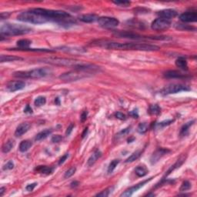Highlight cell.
<instances>
[{
    "instance_id": "cell-1",
    "label": "cell",
    "mask_w": 197,
    "mask_h": 197,
    "mask_svg": "<svg viewBox=\"0 0 197 197\" xmlns=\"http://www.w3.org/2000/svg\"><path fill=\"white\" fill-rule=\"evenodd\" d=\"M94 45L102 46L108 49H114V50H137L146 51V52H153L157 51L159 47L156 45L146 44V43H116V42L109 41H98Z\"/></svg>"
},
{
    "instance_id": "cell-15",
    "label": "cell",
    "mask_w": 197,
    "mask_h": 197,
    "mask_svg": "<svg viewBox=\"0 0 197 197\" xmlns=\"http://www.w3.org/2000/svg\"><path fill=\"white\" fill-rule=\"evenodd\" d=\"M179 20L182 22H195L197 20V13L195 11L191 12H186L181 14L179 16Z\"/></svg>"
},
{
    "instance_id": "cell-10",
    "label": "cell",
    "mask_w": 197,
    "mask_h": 197,
    "mask_svg": "<svg viewBox=\"0 0 197 197\" xmlns=\"http://www.w3.org/2000/svg\"><path fill=\"white\" fill-rule=\"evenodd\" d=\"M171 26L170 20H165V19L157 18L152 22L151 28L155 31H164L168 29Z\"/></svg>"
},
{
    "instance_id": "cell-11",
    "label": "cell",
    "mask_w": 197,
    "mask_h": 197,
    "mask_svg": "<svg viewBox=\"0 0 197 197\" xmlns=\"http://www.w3.org/2000/svg\"><path fill=\"white\" fill-rule=\"evenodd\" d=\"M97 22L100 26L104 28H113V27H116L119 24V21L117 19L110 16L99 17Z\"/></svg>"
},
{
    "instance_id": "cell-17",
    "label": "cell",
    "mask_w": 197,
    "mask_h": 197,
    "mask_svg": "<svg viewBox=\"0 0 197 197\" xmlns=\"http://www.w3.org/2000/svg\"><path fill=\"white\" fill-rule=\"evenodd\" d=\"M164 76L167 79H186L188 76L185 74H182L181 72L177 71V70H169L164 73Z\"/></svg>"
},
{
    "instance_id": "cell-6",
    "label": "cell",
    "mask_w": 197,
    "mask_h": 197,
    "mask_svg": "<svg viewBox=\"0 0 197 197\" xmlns=\"http://www.w3.org/2000/svg\"><path fill=\"white\" fill-rule=\"evenodd\" d=\"M17 20L21 22H29V23L32 24H43L47 22V19L45 17L42 16L38 15V14L35 13V12H32V11H27V12H21L17 16Z\"/></svg>"
},
{
    "instance_id": "cell-5",
    "label": "cell",
    "mask_w": 197,
    "mask_h": 197,
    "mask_svg": "<svg viewBox=\"0 0 197 197\" xmlns=\"http://www.w3.org/2000/svg\"><path fill=\"white\" fill-rule=\"evenodd\" d=\"M39 61L44 63L50 64V65H56V66H65L73 68L75 69L78 64L81 61L76 60L73 59H67V58H59V57H49V58H43L41 59Z\"/></svg>"
},
{
    "instance_id": "cell-9",
    "label": "cell",
    "mask_w": 197,
    "mask_h": 197,
    "mask_svg": "<svg viewBox=\"0 0 197 197\" xmlns=\"http://www.w3.org/2000/svg\"><path fill=\"white\" fill-rule=\"evenodd\" d=\"M190 88L183 84H170L163 88L161 91V93L163 95H169V94H175L178 92H183V91H190Z\"/></svg>"
},
{
    "instance_id": "cell-22",
    "label": "cell",
    "mask_w": 197,
    "mask_h": 197,
    "mask_svg": "<svg viewBox=\"0 0 197 197\" xmlns=\"http://www.w3.org/2000/svg\"><path fill=\"white\" fill-rule=\"evenodd\" d=\"M35 170L37 172H39V173L44 174V175H50L53 172V168L50 167V166H39L36 167Z\"/></svg>"
},
{
    "instance_id": "cell-21",
    "label": "cell",
    "mask_w": 197,
    "mask_h": 197,
    "mask_svg": "<svg viewBox=\"0 0 197 197\" xmlns=\"http://www.w3.org/2000/svg\"><path fill=\"white\" fill-rule=\"evenodd\" d=\"M23 59L22 57L16 56H10V55H1L0 56V62H15V61H22Z\"/></svg>"
},
{
    "instance_id": "cell-37",
    "label": "cell",
    "mask_w": 197,
    "mask_h": 197,
    "mask_svg": "<svg viewBox=\"0 0 197 197\" xmlns=\"http://www.w3.org/2000/svg\"><path fill=\"white\" fill-rule=\"evenodd\" d=\"M190 188H191V183H190L189 181L186 180L182 183V185H181V187H180V190H180L181 192H184V191H187V190H190Z\"/></svg>"
},
{
    "instance_id": "cell-13",
    "label": "cell",
    "mask_w": 197,
    "mask_h": 197,
    "mask_svg": "<svg viewBox=\"0 0 197 197\" xmlns=\"http://www.w3.org/2000/svg\"><path fill=\"white\" fill-rule=\"evenodd\" d=\"M25 87V83L23 81H10L6 85V89L9 92H16V91H20L23 89Z\"/></svg>"
},
{
    "instance_id": "cell-33",
    "label": "cell",
    "mask_w": 197,
    "mask_h": 197,
    "mask_svg": "<svg viewBox=\"0 0 197 197\" xmlns=\"http://www.w3.org/2000/svg\"><path fill=\"white\" fill-rule=\"evenodd\" d=\"M120 160L119 159H114L110 163V166L108 167V172L109 173H112L113 171L115 170V169L116 168V166H118Z\"/></svg>"
},
{
    "instance_id": "cell-20",
    "label": "cell",
    "mask_w": 197,
    "mask_h": 197,
    "mask_svg": "<svg viewBox=\"0 0 197 197\" xmlns=\"http://www.w3.org/2000/svg\"><path fill=\"white\" fill-rule=\"evenodd\" d=\"M101 156H102V153L100 152V150H96L95 151H94V153L91 155L90 157L89 158V159H88L87 165L89 166H93V165L96 163L97 160L101 157Z\"/></svg>"
},
{
    "instance_id": "cell-46",
    "label": "cell",
    "mask_w": 197,
    "mask_h": 197,
    "mask_svg": "<svg viewBox=\"0 0 197 197\" xmlns=\"http://www.w3.org/2000/svg\"><path fill=\"white\" fill-rule=\"evenodd\" d=\"M68 157H69V153H65V155H63V156L60 158V159H59V165H62V163H65V161L67 159V158Z\"/></svg>"
},
{
    "instance_id": "cell-39",
    "label": "cell",
    "mask_w": 197,
    "mask_h": 197,
    "mask_svg": "<svg viewBox=\"0 0 197 197\" xmlns=\"http://www.w3.org/2000/svg\"><path fill=\"white\" fill-rule=\"evenodd\" d=\"M177 28L179 29H181V30H192V29H195L194 27L189 26V25H183V24H178Z\"/></svg>"
},
{
    "instance_id": "cell-14",
    "label": "cell",
    "mask_w": 197,
    "mask_h": 197,
    "mask_svg": "<svg viewBox=\"0 0 197 197\" xmlns=\"http://www.w3.org/2000/svg\"><path fill=\"white\" fill-rule=\"evenodd\" d=\"M152 179H153V177L150 178V179H146V180L142 181V182H139V183L137 184V185H135V186H131L130 188H129L128 190H126V191L124 192V193H122L121 196H131L134 193H136L137 190H139V189L142 188V187L144 185H146L147 182H149L150 180H152Z\"/></svg>"
},
{
    "instance_id": "cell-42",
    "label": "cell",
    "mask_w": 197,
    "mask_h": 197,
    "mask_svg": "<svg viewBox=\"0 0 197 197\" xmlns=\"http://www.w3.org/2000/svg\"><path fill=\"white\" fill-rule=\"evenodd\" d=\"M37 185V182H33V183L32 184H29V185H27L26 187H25V190L29 192H32L35 188H36V186Z\"/></svg>"
},
{
    "instance_id": "cell-23",
    "label": "cell",
    "mask_w": 197,
    "mask_h": 197,
    "mask_svg": "<svg viewBox=\"0 0 197 197\" xmlns=\"http://www.w3.org/2000/svg\"><path fill=\"white\" fill-rule=\"evenodd\" d=\"M15 146V142L12 139H9L6 141L4 144H3L2 147V151L3 153H8L12 150V148Z\"/></svg>"
},
{
    "instance_id": "cell-28",
    "label": "cell",
    "mask_w": 197,
    "mask_h": 197,
    "mask_svg": "<svg viewBox=\"0 0 197 197\" xmlns=\"http://www.w3.org/2000/svg\"><path fill=\"white\" fill-rule=\"evenodd\" d=\"M193 123H194V121H190L182 126L180 129V133H179L180 137H185L189 133V129L190 128V126H193Z\"/></svg>"
},
{
    "instance_id": "cell-31",
    "label": "cell",
    "mask_w": 197,
    "mask_h": 197,
    "mask_svg": "<svg viewBox=\"0 0 197 197\" xmlns=\"http://www.w3.org/2000/svg\"><path fill=\"white\" fill-rule=\"evenodd\" d=\"M148 112L151 115H159L161 113V108L157 104H154V105H150Z\"/></svg>"
},
{
    "instance_id": "cell-47",
    "label": "cell",
    "mask_w": 197,
    "mask_h": 197,
    "mask_svg": "<svg viewBox=\"0 0 197 197\" xmlns=\"http://www.w3.org/2000/svg\"><path fill=\"white\" fill-rule=\"evenodd\" d=\"M87 116H88V112L87 111L83 112L81 114V116H80V119H81L82 122H84L85 120L87 119Z\"/></svg>"
},
{
    "instance_id": "cell-40",
    "label": "cell",
    "mask_w": 197,
    "mask_h": 197,
    "mask_svg": "<svg viewBox=\"0 0 197 197\" xmlns=\"http://www.w3.org/2000/svg\"><path fill=\"white\" fill-rule=\"evenodd\" d=\"M174 122L173 119H169V120H166V121H163V122H161V123H158L157 126H159V127H164V126H168V125L171 124V123H172Z\"/></svg>"
},
{
    "instance_id": "cell-29",
    "label": "cell",
    "mask_w": 197,
    "mask_h": 197,
    "mask_svg": "<svg viewBox=\"0 0 197 197\" xmlns=\"http://www.w3.org/2000/svg\"><path fill=\"white\" fill-rule=\"evenodd\" d=\"M16 44L19 46V49H25L32 44V41L27 39H22L17 41Z\"/></svg>"
},
{
    "instance_id": "cell-18",
    "label": "cell",
    "mask_w": 197,
    "mask_h": 197,
    "mask_svg": "<svg viewBox=\"0 0 197 197\" xmlns=\"http://www.w3.org/2000/svg\"><path fill=\"white\" fill-rule=\"evenodd\" d=\"M30 125L28 123H22L17 126L15 132V136L16 137H22L23 134L27 132V131L29 129Z\"/></svg>"
},
{
    "instance_id": "cell-45",
    "label": "cell",
    "mask_w": 197,
    "mask_h": 197,
    "mask_svg": "<svg viewBox=\"0 0 197 197\" xmlns=\"http://www.w3.org/2000/svg\"><path fill=\"white\" fill-rule=\"evenodd\" d=\"M74 126H75L74 124H73V123H72V124H70L69 126H68V128H67V130H66V132H65V135L69 136L70 133L73 132V129H74Z\"/></svg>"
},
{
    "instance_id": "cell-43",
    "label": "cell",
    "mask_w": 197,
    "mask_h": 197,
    "mask_svg": "<svg viewBox=\"0 0 197 197\" xmlns=\"http://www.w3.org/2000/svg\"><path fill=\"white\" fill-rule=\"evenodd\" d=\"M115 117L119 119L120 120H126V116L125 114H123V113H120V112H117V113H115Z\"/></svg>"
},
{
    "instance_id": "cell-30",
    "label": "cell",
    "mask_w": 197,
    "mask_h": 197,
    "mask_svg": "<svg viewBox=\"0 0 197 197\" xmlns=\"http://www.w3.org/2000/svg\"><path fill=\"white\" fill-rule=\"evenodd\" d=\"M141 154H142V151H141V150H137V151L134 152L130 156H129V157L126 159V160L125 162H126V163H132V162H134L135 160L138 159L139 156H141Z\"/></svg>"
},
{
    "instance_id": "cell-38",
    "label": "cell",
    "mask_w": 197,
    "mask_h": 197,
    "mask_svg": "<svg viewBox=\"0 0 197 197\" xmlns=\"http://www.w3.org/2000/svg\"><path fill=\"white\" fill-rule=\"evenodd\" d=\"M116 6H119V7H128V6H130L131 2L129 1H116L113 2Z\"/></svg>"
},
{
    "instance_id": "cell-51",
    "label": "cell",
    "mask_w": 197,
    "mask_h": 197,
    "mask_svg": "<svg viewBox=\"0 0 197 197\" xmlns=\"http://www.w3.org/2000/svg\"><path fill=\"white\" fill-rule=\"evenodd\" d=\"M78 185H79V182H76V181H74V182H73L71 183V187L72 188H76V186H78Z\"/></svg>"
},
{
    "instance_id": "cell-49",
    "label": "cell",
    "mask_w": 197,
    "mask_h": 197,
    "mask_svg": "<svg viewBox=\"0 0 197 197\" xmlns=\"http://www.w3.org/2000/svg\"><path fill=\"white\" fill-rule=\"evenodd\" d=\"M9 16V12H2L1 13V20H3L5 19H7Z\"/></svg>"
},
{
    "instance_id": "cell-8",
    "label": "cell",
    "mask_w": 197,
    "mask_h": 197,
    "mask_svg": "<svg viewBox=\"0 0 197 197\" xmlns=\"http://www.w3.org/2000/svg\"><path fill=\"white\" fill-rule=\"evenodd\" d=\"M116 37L123 38V39H159V36H153V37H145L143 36L138 34V33H132L128 31H115L113 33Z\"/></svg>"
},
{
    "instance_id": "cell-19",
    "label": "cell",
    "mask_w": 197,
    "mask_h": 197,
    "mask_svg": "<svg viewBox=\"0 0 197 197\" xmlns=\"http://www.w3.org/2000/svg\"><path fill=\"white\" fill-rule=\"evenodd\" d=\"M99 17L96 14H85V15L80 16L79 20L86 23H90V22H94L95 21L98 20Z\"/></svg>"
},
{
    "instance_id": "cell-24",
    "label": "cell",
    "mask_w": 197,
    "mask_h": 197,
    "mask_svg": "<svg viewBox=\"0 0 197 197\" xmlns=\"http://www.w3.org/2000/svg\"><path fill=\"white\" fill-rule=\"evenodd\" d=\"M32 146H33V142H32V141L26 139V140H23L21 142L19 149H20V152H22V153H25V152H27L30 148H31Z\"/></svg>"
},
{
    "instance_id": "cell-44",
    "label": "cell",
    "mask_w": 197,
    "mask_h": 197,
    "mask_svg": "<svg viewBox=\"0 0 197 197\" xmlns=\"http://www.w3.org/2000/svg\"><path fill=\"white\" fill-rule=\"evenodd\" d=\"M62 136L56 135V136H53V137H52V142H54V143H55V142H59L60 141H62Z\"/></svg>"
},
{
    "instance_id": "cell-27",
    "label": "cell",
    "mask_w": 197,
    "mask_h": 197,
    "mask_svg": "<svg viewBox=\"0 0 197 197\" xmlns=\"http://www.w3.org/2000/svg\"><path fill=\"white\" fill-rule=\"evenodd\" d=\"M52 129H45V130L39 132V133L36 136V138H35V139H36V141H41L43 140V139H45L46 138H47V137H49L51 133H52Z\"/></svg>"
},
{
    "instance_id": "cell-52",
    "label": "cell",
    "mask_w": 197,
    "mask_h": 197,
    "mask_svg": "<svg viewBox=\"0 0 197 197\" xmlns=\"http://www.w3.org/2000/svg\"><path fill=\"white\" fill-rule=\"evenodd\" d=\"M5 191H6V188H5V187H1V188H0V196H3Z\"/></svg>"
},
{
    "instance_id": "cell-2",
    "label": "cell",
    "mask_w": 197,
    "mask_h": 197,
    "mask_svg": "<svg viewBox=\"0 0 197 197\" xmlns=\"http://www.w3.org/2000/svg\"><path fill=\"white\" fill-rule=\"evenodd\" d=\"M30 32H32V29L30 27L12 23L3 24L0 29L1 36H22V35L28 34Z\"/></svg>"
},
{
    "instance_id": "cell-3",
    "label": "cell",
    "mask_w": 197,
    "mask_h": 197,
    "mask_svg": "<svg viewBox=\"0 0 197 197\" xmlns=\"http://www.w3.org/2000/svg\"><path fill=\"white\" fill-rule=\"evenodd\" d=\"M30 11L45 17L48 20H56L64 21L71 18V16L68 12L61 10H52V9H42V8H35V9H30Z\"/></svg>"
},
{
    "instance_id": "cell-32",
    "label": "cell",
    "mask_w": 197,
    "mask_h": 197,
    "mask_svg": "<svg viewBox=\"0 0 197 197\" xmlns=\"http://www.w3.org/2000/svg\"><path fill=\"white\" fill-rule=\"evenodd\" d=\"M148 129H149V126L146 123H141L138 126L137 131H138L139 133L143 134V133H146V132L148 131Z\"/></svg>"
},
{
    "instance_id": "cell-36",
    "label": "cell",
    "mask_w": 197,
    "mask_h": 197,
    "mask_svg": "<svg viewBox=\"0 0 197 197\" xmlns=\"http://www.w3.org/2000/svg\"><path fill=\"white\" fill-rule=\"evenodd\" d=\"M76 167L69 168V169L68 170L65 172V174H64V178H65V179H69V178L73 177V176L75 174V172H76Z\"/></svg>"
},
{
    "instance_id": "cell-48",
    "label": "cell",
    "mask_w": 197,
    "mask_h": 197,
    "mask_svg": "<svg viewBox=\"0 0 197 197\" xmlns=\"http://www.w3.org/2000/svg\"><path fill=\"white\" fill-rule=\"evenodd\" d=\"M24 113H33V109L31 108L29 105H27L25 106V110H24Z\"/></svg>"
},
{
    "instance_id": "cell-12",
    "label": "cell",
    "mask_w": 197,
    "mask_h": 197,
    "mask_svg": "<svg viewBox=\"0 0 197 197\" xmlns=\"http://www.w3.org/2000/svg\"><path fill=\"white\" fill-rule=\"evenodd\" d=\"M169 152H170V150H168V149L159 148L158 150H156L153 153V155L150 157V163H151V164H156V163H158L160 159L163 158L165 155L169 153Z\"/></svg>"
},
{
    "instance_id": "cell-4",
    "label": "cell",
    "mask_w": 197,
    "mask_h": 197,
    "mask_svg": "<svg viewBox=\"0 0 197 197\" xmlns=\"http://www.w3.org/2000/svg\"><path fill=\"white\" fill-rule=\"evenodd\" d=\"M52 73V70L48 68L33 69L28 71H19L13 73V76L22 79H41L49 76Z\"/></svg>"
},
{
    "instance_id": "cell-50",
    "label": "cell",
    "mask_w": 197,
    "mask_h": 197,
    "mask_svg": "<svg viewBox=\"0 0 197 197\" xmlns=\"http://www.w3.org/2000/svg\"><path fill=\"white\" fill-rule=\"evenodd\" d=\"M130 115L133 118H138L139 116L138 113H137V110H132V111L130 113Z\"/></svg>"
},
{
    "instance_id": "cell-16",
    "label": "cell",
    "mask_w": 197,
    "mask_h": 197,
    "mask_svg": "<svg viewBox=\"0 0 197 197\" xmlns=\"http://www.w3.org/2000/svg\"><path fill=\"white\" fill-rule=\"evenodd\" d=\"M157 15L159 16V18L170 20L171 19H173L177 16V12L172 9H163V10L159 11L157 12Z\"/></svg>"
},
{
    "instance_id": "cell-41",
    "label": "cell",
    "mask_w": 197,
    "mask_h": 197,
    "mask_svg": "<svg viewBox=\"0 0 197 197\" xmlns=\"http://www.w3.org/2000/svg\"><path fill=\"white\" fill-rule=\"evenodd\" d=\"M14 168V163L12 161H9L3 167L4 170H9V169H12Z\"/></svg>"
},
{
    "instance_id": "cell-35",
    "label": "cell",
    "mask_w": 197,
    "mask_h": 197,
    "mask_svg": "<svg viewBox=\"0 0 197 197\" xmlns=\"http://www.w3.org/2000/svg\"><path fill=\"white\" fill-rule=\"evenodd\" d=\"M113 187H110V188L105 189V190H102L101 193L96 194V196H101V197H106L109 196L110 195V193L113 192Z\"/></svg>"
},
{
    "instance_id": "cell-26",
    "label": "cell",
    "mask_w": 197,
    "mask_h": 197,
    "mask_svg": "<svg viewBox=\"0 0 197 197\" xmlns=\"http://www.w3.org/2000/svg\"><path fill=\"white\" fill-rule=\"evenodd\" d=\"M149 172V169L145 166H138L135 169V173L137 177H143L147 175Z\"/></svg>"
},
{
    "instance_id": "cell-53",
    "label": "cell",
    "mask_w": 197,
    "mask_h": 197,
    "mask_svg": "<svg viewBox=\"0 0 197 197\" xmlns=\"http://www.w3.org/2000/svg\"><path fill=\"white\" fill-rule=\"evenodd\" d=\"M87 132H88V128H86V129H84V131H83V134H82V138H84V137L86 136V134H87Z\"/></svg>"
},
{
    "instance_id": "cell-25",
    "label": "cell",
    "mask_w": 197,
    "mask_h": 197,
    "mask_svg": "<svg viewBox=\"0 0 197 197\" xmlns=\"http://www.w3.org/2000/svg\"><path fill=\"white\" fill-rule=\"evenodd\" d=\"M176 65H177L178 68H180L182 70H188L187 61L184 57H179L176 60Z\"/></svg>"
},
{
    "instance_id": "cell-54",
    "label": "cell",
    "mask_w": 197,
    "mask_h": 197,
    "mask_svg": "<svg viewBox=\"0 0 197 197\" xmlns=\"http://www.w3.org/2000/svg\"><path fill=\"white\" fill-rule=\"evenodd\" d=\"M55 102H56V103H57V104H58V105H59V99H58V98H56V99Z\"/></svg>"
},
{
    "instance_id": "cell-34",
    "label": "cell",
    "mask_w": 197,
    "mask_h": 197,
    "mask_svg": "<svg viewBox=\"0 0 197 197\" xmlns=\"http://www.w3.org/2000/svg\"><path fill=\"white\" fill-rule=\"evenodd\" d=\"M46 102V99L44 96H38L37 98L35 99L34 104L36 106H42L44 105Z\"/></svg>"
},
{
    "instance_id": "cell-7",
    "label": "cell",
    "mask_w": 197,
    "mask_h": 197,
    "mask_svg": "<svg viewBox=\"0 0 197 197\" xmlns=\"http://www.w3.org/2000/svg\"><path fill=\"white\" fill-rule=\"evenodd\" d=\"M90 73H86V72L79 71V70H74V71H69L67 73H62L59 76V79L65 82H74L78 80L83 79L89 76Z\"/></svg>"
}]
</instances>
